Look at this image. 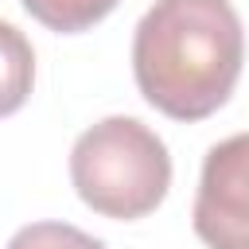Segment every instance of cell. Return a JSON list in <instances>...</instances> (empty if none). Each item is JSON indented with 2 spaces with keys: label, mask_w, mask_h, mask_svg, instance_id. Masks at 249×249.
I'll return each mask as SVG.
<instances>
[{
  "label": "cell",
  "mask_w": 249,
  "mask_h": 249,
  "mask_svg": "<svg viewBox=\"0 0 249 249\" xmlns=\"http://www.w3.org/2000/svg\"><path fill=\"white\" fill-rule=\"evenodd\" d=\"M245 62V31L230 0H156L132 35V74L171 121L218 113Z\"/></svg>",
  "instance_id": "6da1fadb"
},
{
  "label": "cell",
  "mask_w": 249,
  "mask_h": 249,
  "mask_svg": "<svg viewBox=\"0 0 249 249\" xmlns=\"http://www.w3.org/2000/svg\"><path fill=\"white\" fill-rule=\"evenodd\" d=\"M70 179L93 214L132 222L163 202L171 187V156L144 121L105 117L74 140Z\"/></svg>",
  "instance_id": "7a4b0ae2"
},
{
  "label": "cell",
  "mask_w": 249,
  "mask_h": 249,
  "mask_svg": "<svg viewBox=\"0 0 249 249\" xmlns=\"http://www.w3.org/2000/svg\"><path fill=\"white\" fill-rule=\"evenodd\" d=\"M191 226L210 249H249V132L206 152Z\"/></svg>",
  "instance_id": "3957f363"
},
{
  "label": "cell",
  "mask_w": 249,
  "mask_h": 249,
  "mask_svg": "<svg viewBox=\"0 0 249 249\" xmlns=\"http://www.w3.org/2000/svg\"><path fill=\"white\" fill-rule=\"evenodd\" d=\"M31 86H35V51L19 27L0 19V117L23 109Z\"/></svg>",
  "instance_id": "277c9868"
},
{
  "label": "cell",
  "mask_w": 249,
  "mask_h": 249,
  "mask_svg": "<svg viewBox=\"0 0 249 249\" xmlns=\"http://www.w3.org/2000/svg\"><path fill=\"white\" fill-rule=\"evenodd\" d=\"M19 4L43 27L58 31V35H78V31H89L93 23H101L121 0H19Z\"/></svg>",
  "instance_id": "5b68a950"
},
{
  "label": "cell",
  "mask_w": 249,
  "mask_h": 249,
  "mask_svg": "<svg viewBox=\"0 0 249 249\" xmlns=\"http://www.w3.org/2000/svg\"><path fill=\"white\" fill-rule=\"evenodd\" d=\"M8 249H105V241L82 233L70 222H31V226L16 230Z\"/></svg>",
  "instance_id": "8992f818"
}]
</instances>
